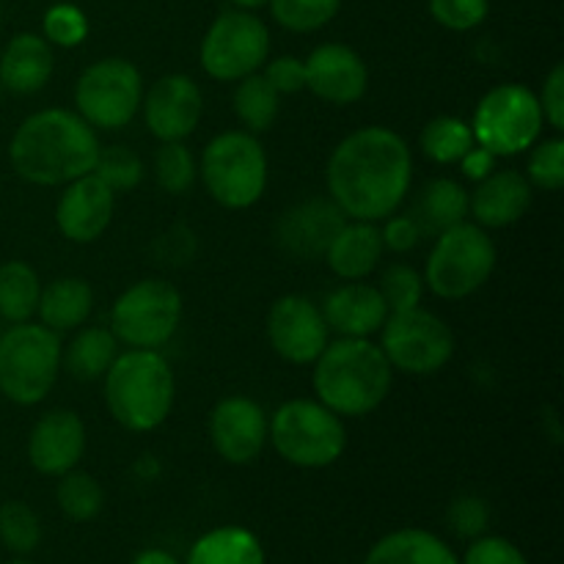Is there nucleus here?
Instances as JSON below:
<instances>
[{
    "instance_id": "f257e3e1",
    "label": "nucleus",
    "mask_w": 564,
    "mask_h": 564,
    "mask_svg": "<svg viewBox=\"0 0 564 564\" xmlns=\"http://www.w3.org/2000/svg\"><path fill=\"white\" fill-rule=\"evenodd\" d=\"M413 180L411 147L389 127H361L330 152V202L350 220L378 224L394 215L405 202Z\"/></svg>"
},
{
    "instance_id": "f03ea898",
    "label": "nucleus",
    "mask_w": 564,
    "mask_h": 564,
    "mask_svg": "<svg viewBox=\"0 0 564 564\" xmlns=\"http://www.w3.org/2000/svg\"><path fill=\"white\" fill-rule=\"evenodd\" d=\"M99 149L97 130L75 110L44 108L17 127L9 160L20 180L39 187H58L91 174Z\"/></svg>"
},
{
    "instance_id": "7ed1b4c3",
    "label": "nucleus",
    "mask_w": 564,
    "mask_h": 564,
    "mask_svg": "<svg viewBox=\"0 0 564 564\" xmlns=\"http://www.w3.org/2000/svg\"><path fill=\"white\" fill-rule=\"evenodd\" d=\"M312 386L317 400L341 419H361L375 413L389 397L394 369L380 345L369 339L339 336L328 341L312 364Z\"/></svg>"
},
{
    "instance_id": "20e7f679",
    "label": "nucleus",
    "mask_w": 564,
    "mask_h": 564,
    "mask_svg": "<svg viewBox=\"0 0 564 564\" xmlns=\"http://www.w3.org/2000/svg\"><path fill=\"white\" fill-rule=\"evenodd\" d=\"M105 378V405L116 424L130 433H152L169 419L176 380L158 350H127L116 356Z\"/></svg>"
},
{
    "instance_id": "39448f33",
    "label": "nucleus",
    "mask_w": 564,
    "mask_h": 564,
    "mask_svg": "<svg viewBox=\"0 0 564 564\" xmlns=\"http://www.w3.org/2000/svg\"><path fill=\"white\" fill-rule=\"evenodd\" d=\"M61 339L36 323H17L0 334V397L22 408L53 391L61 369Z\"/></svg>"
},
{
    "instance_id": "423d86ee",
    "label": "nucleus",
    "mask_w": 564,
    "mask_h": 564,
    "mask_svg": "<svg viewBox=\"0 0 564 564\" xmlns=\"http://www.w3.org/2000/svg\"><path fill=\"white\" fill-rule=\"evenodd\" d=\"M499 251L482 226L457 224L435 235V246L424 264V286L444 301H463L482 290L494 275Z\"/></svg>"
},
{
    "instance_id": "0eeeda50",
    "label": "nucleus",
    "mask_w": 564,
    "mask_h": 564,
    "mask_svg": "<svg viewBox=\"0 0 564 564\" xmlns=\"http://www.w3.org/2000/svg\"><path fill=\"white\" fill-rule=\"evenodd\" d=\"M198 174L220 207L248 209L268 187V154L253 132H220L204 147Z\"/></svg>"
},
{
    "instance_id": "6e6552de",
    "label": "nucleus",
    "mask_w": 564,
    "mask_h": 564,
    "mask_svg": "<svg viewBox=\"0 0 564 564\" xmlns=\"http://www.w3.org/2000/svg\"><path fill=\"white\" fill-rule=\"evenodd\" d=\"M268 441L290 466L328 468L345 455L347 430L319 400H290L270 419Z\"/></svg>"
},
{
    "instance_id": "1a4fd4ad",
    "label": "nucleus",
    "mask_w": 564,
    "mask_h": 564,
    "mask_svg": "<svg viewBox=\"0 0 564 564\" xmlns=\"http://www.w3.org/2000/svg\"><path fill=\"white\" fill-rule=\"evenodd\" d=\"M543 110L532 88L501 83L479 99L471 119L474 141L496 158L529 152L543 135Z\"/></svg>"
},
{
    "instance_id": "9d476101",
    "label": "nucleus",
    "mask_w": 564,
    "mask_h": 564,
    "mask_svg": "<svg viewBox=\"0 0 564 564\" xmlns=\"http://www.w3.org/2000/svg\"><path fill=\"white\" fill-rule=\"evenodd\" d=\"M182 323V295L163 279H143L127 286L110 308V330L130 350H160Z\"/></svg>"
},
{
    "instance_id": "9b49d317",
    "label": "nucleus",
    "mask_w": 564,
    "mask_h": 564,
    "mask_svg": "<svg viewBox=\"0 0 564 564\" xmlns=\"http://www.w3.org/2000/svg\"><path fill=\"white\" fill-rule=\"evenodd\" d=\"M380 350L391 369L405 375H435L455 356V334L438 314L422 306L391 312L380 328Z\"/></svg>"
},
{
    "instance_id": "f8f14e48",
    "label": "nucleus",
    "mask_w": 564,
    "mask_h": 564,
    "mask_svg": "<svg viewBox=\"0 0 564 564\" xmlns=\"http://www.w3.org/2000/svg\"><path fill=\"white\" fill-rule=\"evenodd\" d=\"M143 102V77L127 58L94 61L75 83V113L94 130H121Z\"/></svg>"
},
{
    "instance_id": "ddd939ff",
    "label": "nucleus",
    "mask_w": 564,
    "mask_h": 564,
    "mask_svg": "<svg viewBox=\"0 0 564 564\" xmlns=\"http://www.w3.org/2000/svg\"><path fill=\"white\" fill-rule=\"evenodd\" d=\"M270 58V31L251 11H224L207 28L198 47L202 69L218 83H237L253 75Z\"/></svg>"
},
{
    "instance_id": "4468645a",
    "label": "nucleus",
    "mask_w": 564,
    "mask_h": 564,
    "mask_svg": "<svg viewBox=\"0 0 564 564\" xmlns=\"http://www.w3.org/2000/svg\"><path fill=\"white\" fill-rule=\"evenodd\" d=\"M328 325L317 303L303 295H284L268 312V341L279 358L295 367H312L328 345Z\"/></svg>"
},
{
    "instance_id": "2eb2a0df",
    "label": "nucleus",
    "mask_w": 564,
    "mask_h": 564,
    "mask_svg": "<svg viewBox=\"0 0 564 564\" xmlns=\"http://www.w3.org/2000/svg\"><path fill=\"white\" fill-rule=\"evenodd\" d=\"M141 108L149 132L160 143L185 141L202 121L204 97L193 77L174 72V75H163L149 86Z\"/></svg>"
},
{
    "instance_id": "dca6fc26",
    "label": "nucleus",
    "mask_w": 564,
    "mask_h": 564,
    "mask_svg": "<svg viewBox=\"0 0 564 564\" xmlns=\"http://www.w3.org/2000/svg\"><path fill=\"white\" fill-rule=\"evenodd\" d=\"M268 413L251 397H226L209 413V441L231 466H248L268 444Z\"/></svg>"
},
{
    "instance_id": "f3484780",
    "label": "nucleus",
    "mask_w": 564,
    "mask_h": 564,
    "mask_svg": "<svg viewBox=\"0 0 564 564\" xmlns=\"http://www.w3.org/2000/svg\"><path fill=\"white\" fill-rule=\"evenodd\" d=\"M306 88L328 105H356L369 88V69L361 55L339 42L319 44L306 61Z\"/></svg>"
},
{
    "instance_id": "a211bd4d",
    "label": "nucleus",
    "mask_w": 564,
    "mask_h": 564,
    "mask_svg": "<svg viewBox=\"0 0 564 564\" xmlns=\"http://www.w3.org/2000/svg\"><path fill=\"white\" fill-rule=\"evenodd\" d=\"M116 193L99 180L97 174H86L64 185V193L55 207V226L69 242L99 240L113 220Z\"/></svg>"
},
{
    "instance_id": "6ab92c4d",
    "label": "nucleus",
    "mask_w": 564,
    "mask_h": 564,
    "mask_svg": "<svg viewBox=\"0 0 564 564\" xmlns=\"http://www.w3.org/2000/svg\"><path fill=\"white\" fill-rule=\"evenodd\" d=\"M86 452V424L69 408H55L28 435V463L44 477H64Z\"/></svg>"
},
{
    "instance_id": "aec40b11",
    "label": "nucleus",
    "mask_w": 564,
    "mask_h": 564,
    "mask_svg": "<svg viewBox=\"0 0 564 564\" xmlns=\"http://www.w3.org/2000/svg\"><path fill=\"white\" fill-rule=\"evenodd\" d=\"M345 224L347 215L330 198H306L281 215L275 224V240L290 257L314 262L325 257Z\"/></svg>"
},
{
    "instance_id": "412c9836",
    "label": "nucleus",
    "mask_w": 564,
    "mask_h": 564,
    "mask_svg": "<svg viewBox=\"0 0 564 564\" xmlns=\"http://www.w3.org/2000/svg\"><path fill=\"white\" fill-rule=\"evenodd\" d=\"M319 312L328 330L347 339H369L383 328L386 317L391 314L378 286L364 284V281H345L336 286L334 292H328Z\"/></svg>"
},
{
    "instance_id": "4be33fe9",
    "label": "nucleus",
    "mask_w": 564,
    "mask_h": 564,
    "mask_svg": "<svg viewBox=\"0 0 564 564\" xmlns=\"http://www.w3.org/2000/svg\"><path fill=\"white\" fill-rule=\"evenodd\" d=\"M532 207V185L516 169L494 171L468 193V213L482 229H507L518 224Z\"/></svg>"
},
{
    "instance_id": "5701e85b",
    "label": "nucleus",
    "mask_w": 564,
    "mask_h": 564,
    "mask_svg": "<svg viewBox=\"0 0 564 564\" xmlns=\"http://www.w3.org/2000/svg\"><path fill=\"white\" fill-rule=\"evenodd\" d=\"M53 69V44L36 33H17L0 53V88L28 97L47 86Z\"/></svg>"
},
{
    "instance_id": "b1692460",
    "label": "nucleus",
    "mask_w": 564,
    "mask_h": 564,
    "mask_svg": "<svg viewBox=\"0 0 564 564\" xmlns=\"http://www.w3.org/2000/svg\"><path fill=\"white\" fill-rule=\"evenodd\" d=\"M383 237L369 220H347L325 251V262L341 281H364L383 257Z\"/></svg>"
},
{
    "instance_id": "393cba45",
    "label": "nucleus",
    "mask_w": 564,
    "mask_h": 564,
    "mask_svg": "<svg viewBox=\"0 0 564 564\" xmlns=\"http://www.w3.org/2000/svg\"><path fill=\"white\" fill-rule=\"evenodd\" d=\"M91 308L94 292L88 281L66 275V279H55L47 286H42L36 314L44 328L55 330V334H66V330L86 325V319L91 317Z\"/></svg>"
},
{
    "instance_id": "a878e982",
    "label": "nucleus",
    "mask_w": 564,
    "mask_h": 564,
    "mask_svg": "<svg viewBox=\"0 0 564 564\" xmlns=\"http://www.w3.org/2000/svg\"><path fill=\"white\" fill-rule=\"evenodd\" d=\"M364 564H460V560L427 529H397L369 549Z\"/></svg>"
},
{
    "instance_id": "bb28decb",
    "label": "nucleus",
    "mask_w": 564,
    "mask_h": 564,
    "mask_svg": "<svg viewBox=\"0 0 564 564\" xmlns=\"http://www.w3.org/2000/svg\"><path fill=\"white\" fill-rule=\"evenodd\" d=\"M413 220L419 224L422 235H441L452 226L463 224L468 215V191L460 182L449 176L427 182L424 191L419 193L416 207H413Z\"/></svg>"
},
{
    "instance_id": "cd10ccee",
    "label": "nucleus",
    "mask_w": 564,
    "mask_h": 564,
    "mask_svg": "<svg viewBox=\"0 0 564 564\" xmlns=\"http://www.w3.org/2000/svg\"><path fill=\"white\" fill-rule=\"evenodd\" d=\"M185 564H264V549L246 527H218L193 543Z\"/></svg>"
},
{
    "instance_id": "c85d7f7f",
    "label": "nucleus",
    "mask_w": 564,
    "mask_h": 564,
    "mask_svg": "<svg viewBox=\"0 0 564 564\" xmlns=\"http://www.w3.org/2000/svg\"><path fill=\"white\" fill-rule=\"evenodd\" d=\"M119 356V339L110 328H80L69 341L66 352H61L66 372L75 380H99Z\"/></svg>"
},
{
    "instance_id": "c756f323",
    "label": "nucleus",
    "mask_w": 564,
    "mask_h": 564,
    "mask_svg": "<svg viewBox=\"0 0 564 564\" xmlns=\"http://www.w3.org/2000/svg\"><path fill=\"white\" fill-rule=\"evenodd\" d=\"M42 281L39 273L22 259L0 264V317L9 325L28 323L39 308Z\"/></svg>"
},
{
    "instance_id": "7c9ffc66",
    "label": "nucleus",
    "mask_w": 564,
    "mask_h": 564,
    "mask_svg": "<svg viewBox=\"0 0 564 564\" xmlns=\"http://www.w3.org/2000/svg\"><path fill=\"white\" fill-rule=\"evenodd\" d=\"M279 99L281 94L264 80L262 72H253V75L237 80L231 105H235V113L242 127L257 135V132L270 130L273 121L279 119Z\"/></svg>"
},
{
    "instance_id": "2f4dec72",
    "label": "nucleus",
    "mask_w": 564,
    "mask_h": 564,
    "mask_svg": "<svg viewBox=\"0 0 564 564\" xmlns=\"http://www.w3.org/2000/svg\"><path fill=\"white\" fill-rule=\"evenodd\" d=\"M471 124H466L457 116H438V119L427 121L419 135V147H422L424 158L433 160L438 165H455L460 163L463 154L474 147Z\"/></svg>"
},
{
    "instance_id": "473e14b6",
    "label": "nucleus",
    "mask_w": 564,
    "mask_h": 564,
    "mask_svg": "<svg viewBox=\"0 0 564 564\" xmlns=\"http://www.w3.org/2000/svg\"><path fill=\"white\" fill-rule=\"evenodd\" d=\"M58 490H55V499H58L61 512H64L69 521L75 523H88L102 512L105 494L102 485L91 477L88 471H66L64 477H58Z\"/></svg>"
},
{
    "instance_id": "72a5a7b5",
    "label": "nucleus",
    "mask_w": 564,
    "mask_h": 564,
    "mask_svg": "<svg viewBox=\"0 0 564 564\" xmlns=\"http://www.w3.org/2000/svg\"><path fill=\"white\" fill-rule=\"evenodd\" d=\"M270 14L292 33H314L328 25L341 9V0H270Z\"/></svg>"
},
{
    "instance_id": "f704fd0d",
    "label": "nucleus",
    "mask_w": 564,
    "mask_h": 564,
    "mask_svg": "<svg viewBox=\"0 0 564 564\" xmlns=\"http://www.w3.org/2000/svg\"><path fill=\"white\" fill-rule=\"evenodd\" d=\"M0 543L17 556H25L42 543V523L25 501H3L0 505Z\"/></svg>"
},
{
    "instance_id": "c9c22d12",
    "label": "nucleus",
    "mask_w": 564,
    "mask_h": 564,
    "mask_svg": "<svg viewBox=\"0 0 564 564\" xmlns=\"http://www.w3.org/2000/svg\"><path fill=\"white\" fill-rule=\"evenodd\" d=\"M196 176V158H193L185 143H160L158 154H154V180H158L160 191L171 193V196H182V193L191 191Z\"/></svg>"
},
{
    "instance_id": "e433bc0d",
    "label": "nucleus",
    "mask_w": 564,
    "mask_h": 564,
    "mask_svg": "<svg viewBox=\"0 0 564 564\" xmlns=\"http://www.w3.org/2000/svg\"><path fill=\"white\" fill-rule=\"evenodd\" d=\"M91 174H97L113 193L135 191L143 180V160L127 147H105L99 149Z\"/></svg>"
},
{
    "instance_id": "4c0bfd02",
    "label": "nucleus",
    "mask_w": 564,
    "mask_h": 564,
    "mask_svg": "<svg viewBox=\"0 0 564 564\" xmlns=\"http://www.w3.org/2000/svg\"><path fill=\"white\" fill-rule=\"evenodd\" d=\"M527 180L545 193H556L564 185V141L560 135L543 138L529 149Z\"/></svg>"
},
{
    "instance_id": "58836bf2",
    "label": "nucleus",
    "mask_w": 564,
    "mask_h": 564,
    "mask_svg": "<svg viewBox=\"0 0 564 564\" xmlns=\"http://www.w3.org/2000/svg\"><path fill=\"white\" fill-rule=\"evenodd\" d=\"M378 292L383 295L389 312H405V308L422 306L424 279L411 264H389L380 275Z\"/></svg>"
},
{
    "instance_id": "ea45409f",
    "label": "nucleus",
    "mask_w": 564,
    "mask_h": 564,
    "mask_svg": "<svg viewBox=\"0 0 564 564\" xmlns=\"http://www.w3.org/2000/svg\"><path fill=\"white\" fill-rule=\"evenodd\" d=\"M44 39L55 47H77V44L86 42L88 36V20L77 6L72 3H55L44 11L42 20Z\"/></svg>"
},
{
    "instance_id": "a19ab883",
    "label": "nucleus",
    "mask_w": 564,
    "mask_h": 564,
    "mask_svg": "<svg viewBox=\"0 0 564 564\" xmlns=\"http://www.w3.org/2000/svg\"><path fill=\"white\" fill-rule=\"evenodd\" d=\"M488 0H430V14L446 31L466 33L482 25L488 17Z\"/></svg>"
},
{
    "instance_id": "79ce46f5",
    "label": "nucleus",
    "mask_w": 564,
    "mask_h": 564,
    "mask_svg": "<svg viewBox=\"0 0 564 564\" xmlns=\"http://www.w3.org/2000/svg\"><path fill=\"white\" fill-rule=\"evenodd\" d=\"M446 521H449V529L455 534L466 540H477L490 527V505L479 496H460V499L452 501Z\"/></svg>"
},
{
    "instance_id": "37998d69",
    "label": "nucleus",
    "mask_w": 564,
    "mask_h": 564,
    "mask_svg": "<svg viewBox=\"0 0 564 564\" xmlns=\"http://www.w3.org/2000/svg\"><path fill=\"white\" fill-rule=\"evenodd\" d=\"M460 564H529L523 551L516 543L499 534H482L471 540Z\"/></svg>"
},
{
    "instance_id": "c03bdc74",
    "label": "nucleus",
    "mask_w": 564,
    "mask_h": 564,
    "mask_svg": "<svg viewBox=\"0 0 564 564\" xmlns=\"http://www.w3.org/2000/svg\"><path fill=\"white\" fill-rule=\"evenodd\" d=\"M264 80L284 97V94H297L306 88V66L295 55H279L273 61H264Z\"/></svg>"
},
{
    "instance_id": "a18cd8bd",
    "label": "nucleus",
    "mask_w": 564,
    "mask_h": 564,
    "mask_svg": "<svg viewBox=\"0 0 564 564\" xmlns=\"http://www.w3.org/2000/svg\"><path fill=\"white\" fill-rule=\"evenodd\" d=\"M540 110H543V121L554 132L564 130V64H556L549 72L543 83V94H540Z\"/></svg>"
},
{
    "instance_id": "49530a36",
    "label": "nucleus",
    "mask_w": 564,
    "mask_h": 564,
    "mask_svg": "<svg viewBox=\"0 0 564 564\" xmlns=\"http://www.w3.org/2000/svg\"><path fill=\"white\" fill-rule=\"evenodd\" d=\"M380 237H383V248L394 253H408L422 242L424 235L416 220H413V215H397V218L386 220Z\"/></svg>"
},
{
    "instance_id": "de8ad7c7",
    "label": "nucleus",
    "mask_w": 564,
    "mask_h": 564,
    "mask_svg": "<svg viewBox=\"0 0 564 564\" xmlns=\"http://www.w3.org/2000/svg\"><path fill=\"white\" fill-rule=\"evenodd\" d=\"M496 160L499 158H496L494 152H488V149H482L479 143H474V147L463 154L460 169L471 182H482L485 176L494 174L496 171Z\"/></svg>"
},
{
    "instance_id": "09e8293b",
    "label": "nucleus",
    "mask_w": 564,
    "mask_h": 564,
    "mask_svg": "<svg viewBox=\"0 0 564 564\" xmlns=\"http://www.w3.org/2000/svg\"><path fill=\"white\" fill-rule=\"evenodd\" d=\"M130 564H180L169 551H160V549H147L135 556Z\"/></svg>"
},
{
    "instance_id": "8fccbe9b",
    "label": "nucleus",
    "mask_w": 564,
    "mask_h": 564,
    "mask_svg": "<svg viewBox=\"0 0 564 564\" xmlns=\"http://www.w3.org/2000/svg\"><path fill=\"white\" fill-rule=\"evenodd\" d=\"M231 3L242 11H253V9H262V6H268L270 0H231Z\"/></svg>"
},
{
    "instance_id": "3c124183",
    "label": "nucleus",
    "mask_w": 564,
    "mask_h": 564,
    "mask_svg": "<svg viewBox=\"0 0 564 564\" xmlns=\"http://www.w3.org/2000/svg\"><path fill=\"white\" fill-rule=\"evenodd\" d=\"M6 564H33V562H28V560H11V562H6Z\"/></svg>"
},
{
    "instance_id": "603ef678",
    "label": "nucleus",
    "mask_w": 564,
    "mask_h": 564,
    "mask_svg": "<svg viewBox=\"0 0 564 564\" xmlns=\"http://www.w3.org/2000/svg\"><path fill=\"white\" fill-rule=\"evenodd\" d=\"M0 105H3V88H0Z\"/></svg>"
},
{
    "instance_id": "864d4df0",
    "label": "nucleus",
    "mask_w": 564,
    "mask_h": 564,
    "mask_svg": "<svg viewBox=\"0 0 564 564\" xmlns=\"http://www.w3.org/2000/svg\"><path fill=\"white\" fill-rule=\"evenodd\" d=\"M0 17H3V6H0Z\"/></svg>"
}]
</instances>
